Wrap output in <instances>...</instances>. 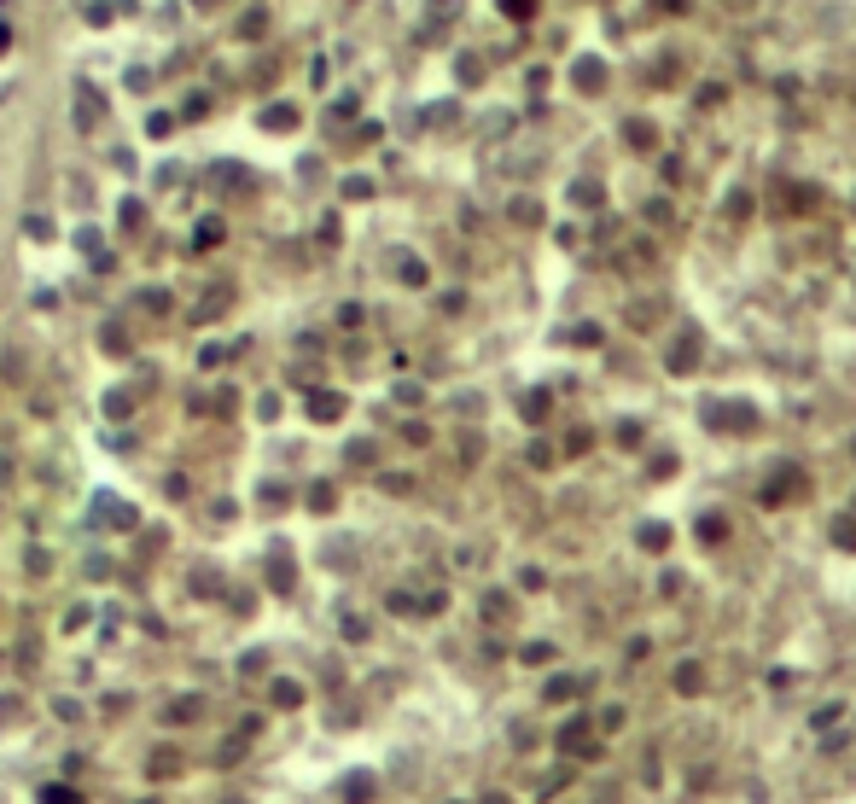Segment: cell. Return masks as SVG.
<instances>
[{
    "instance_id": "1",
    "label": "cell",
    "mask_w": 856,
    "mask_h": 804,
    "mask_svg": "<svg viewBox=\"0 0 856 804\" xmlns=\"http://www.w3.org/2000/svg\"><path fill=\"white\" fill-rule=\"evenodd\" d=\"M6 41H12V36H6V29H0V47H6Z\"/></svg>"
}]
</instances>
